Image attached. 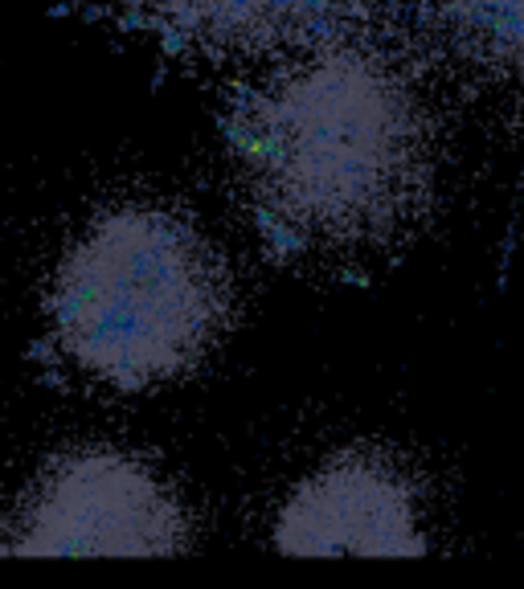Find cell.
<instances>
[{"mask_svg":"<svg viewBox=\"0 0 524 589\" xmlns=\"http://www.w3.org/2000/svg\"><path fill=\"white\" fill-rule=\"evenodd\" d=\"M234 136L258 205L307 246L385 238L431 168L414 82L360 46H324L275 70L246 99Z\"/></svg>","mask_w":524,"mask_h":589,"instance_id":"obj_1","label":"cell"},{"mask_svg":"<svg viewBox=\"0 0 524 589\" xmlns=\"http://www.w3.org/2000/svg\"><path fill=\"white\" fill-rule=\"evenodd\" d=\"M283 557H426L423 495L414 479L373 451L320 459L270 516Z\"/></svg>","mask_w":524,"mask_h":589,"instance_id":"obj_4","label":"cell"},{"mask_svg":"<svg viewBox=\"0 0 524 589\" xmlns=\"http://www.w3.org/2000/svg\"><path fill=\"white\" fill-rule=\"evenodd\" d=\"M438 9L475 50L524 66V0H438Z\"/></svg>","mask_w":524,"mask_h":589,"instance_id":"obj_5","label":"cell"},{"mask_svg":"<svg viewBox=\"0 0 524 589\" xmlns=\"http://www.w3.org/2000/svg\"><path fill=\"white\" fill-rule=\"evenodd\" d=\"M230 320L226 266L201 229L165 205L128 202L90 222L46 291L50 344L111 393L189 376Z\"/></svg>","mask_w":524,"mask_h":589,"instance_id":"obj_2","label":"cell"},{"mask_svg":"<svg viewBox=\"0 0 524 589\" xmlns=\"http://www.w3.org/2000/svg\"><path fill=\"white\" fill-rule=\"evenodd\" d=\"M189 512L148 459L82 446L46 467L9 552L17 557H177Z\"/></svg>","mask_w":524,"mask_h":589,"instance_id":"obj_3","label":"cell"}]
</instances>
